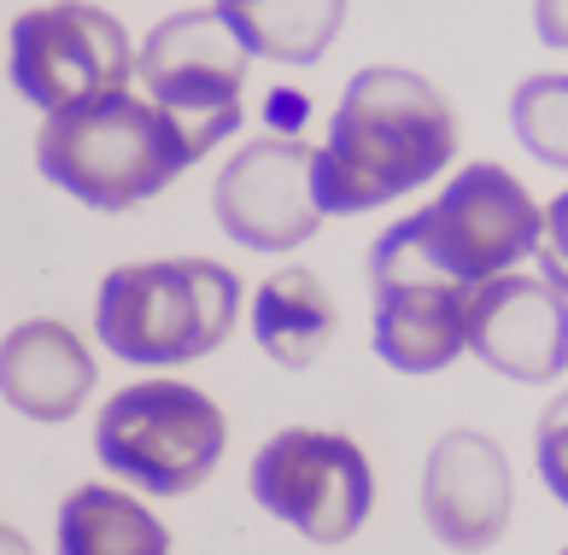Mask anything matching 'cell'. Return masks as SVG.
<instances>
[{"mask_svg": "<svg viewBox=\"0 0 568 555\" xmlns=\"http://www.w3.org/2000/svg\"><path fill=\"white\" fill-rule=\"evenodd\" d=\"M457 153V117L428 76L369 65L346 82L328 117V141L311 146V187L323 217L375 210L434 182Z\"/></svg>", "mask_w": 568, "mask_h": 555, "instance_id": "obj_1", "label": "cell"}, {"mask_svg": "<svg viewBox=\"0 0 568 555\" xmlns=\"http://www.w3.org/2000/svg\"><path fill=\"white\" fill-rule=\"evenodd\" d=\"M36 169L94 210H130L164 194L187 169V153L176 130L159 117V105L123 89L48 112L36 135Z\"/></svg>", "mask_w": 568, "mask_h": 555, "instance_id": "obj_2", "label": "cell"}, {"mask_svg": "<svg viewBox=\"0 0 568 555\" xmlns=\"http://www.w3.org/2000/svg\"><path fill=\"white\" fill-rule=\"evenodd\" d=\"M241 281L235 269L212 258H159V264H123L100 281L94 328L100 346L141 369H171L217 351L235 333Z\"/></svg>", "mask_w": 568, "mask_h": 555, "instance_id": "obj_3", "label": "cell"}, {"mask_svg": "<svg viewBox=\"0 0 568 555\" xmlns=\"http://www.w3.org/2000/svg\"><path fill=\"white\" fill-rule=\"evenodd\" d=\"M229 421L200 387L182 380H141L123 387L94 421L100 462L153 497H182L212 480L223 462Z\"/></svg>", "mask_w": 568, "mask_h": 555, "instance_id": "obj_4", "label": "cell"}, {"mask_svg": "<svg viewBox=\"0 0 568 555\" xmlns=\"http://www.w3.org/2000/svg\"><path fill=\"white\" fill-rule=\"evenodd\" d=\"M246 48L235 24L217 7L176 12L141 41V89L159 105V117L176 130L187 164L205 158L217 141L241 123V89H246Z\"/></svg>", "mask_w": 568, "mask_h": 555, "instance_id": "obj_5", "label": "cell"}, {"mask_svg": "<svg viewBox=\"0 0 568 555\" xmlns=\"http://www.w3.org/2000/svg\"><path fill=\"white\" fill-rule=\"evenodd\" d=\"M135 76V41L94 0H53L12 24V82L41 112H65L123 94Z\"/></svg>", "mask_w": 568, "mask_h": 555, "instance_id": "obj_6", "label": "cell"}, {"mask_svg": "<svg viewBox=\"0 0 568 555\" xmlns=\"http://www.w3.org/2000/svg\"><path fill=\"white\" fill-rule=\"evenodd\" d=\"M405 234L439 275H452L457 287H475L498 269L534 258L539 205L521 194L510 169L469 164L434 205L405 217Z\"/></svg>", "mask_w": 568, "mask_h": 555, "instance_id": "obj_7", "label": "cell"}, {"mask_svg": "<svg viewBox=\"0 0 568 555\" xmlns=\"http://www.w3.org/2000/svg\"><path fill=\"white\" fill-rule=\"evenodd\" d=\"M252 497L311 544H346L375 508V467L346 433L287 426L252 456Z\"/></svg>", "mask_w": 568, "mask_h": 555, "instance_id": "obj_8", "label": "cell"}, {"mask_svg": "<svg viewBox=\"0 0 568 555\" xmlns=\"http://www.w3.org/2000/svg\"><path fill=\"white\" fill-rule=\"evenodd\" d=\"M369 292H375V357L405 374H434L463 351V292L452 275H439L405 223H393L369 251Z\"/></svg>", "mask_w": 568, "mask_h": 555, "instance_id": "obj_9", "label": "cell"}, {"mask_svg": "<svg viewBox=\"0 0 568 555\" xmlns=\"http://www.w3.org/2000/svg\"><path fill=\"white\" fill-rule=\"evenodd\" d=\"M463 346L510 380H557L568 369V298L551 269H498L463 292Z\"/></svg>", "mask_w": 568, "mask_h": 555, "instance_id": "obj_10", "label": "cell"}, {"mask_svg": "<svg viewBox=\"0 0 568 555\" xmlns=\"http://www.w3.org/2000/svg\"><path fill=\"white\" fill-rule=\"evenodd\" d=\"M217 223L252 251H287L317 234L323 205L311 187V146L300 135L246 141L217 176Z\"/></svg>", "mask_w": 568, "mask_h": 555, "instance_id": "obj_11", "label": "cell"}, {"mask_svg": "<svg viewBox=\"0 0 568 555\" xmlns=\"http://www.w3.org/2000/svg\"><path fill=\"white\" fill-rule=\"evenodd\" d=\"M423 508L428 526L452 549L498 544L516 515V474L510 456L498 451V439L475 433V426H457V433L439 439L423 474Z\"/></svg>", "mask_w": 568, "mask_h": 555, "instance_id": "obj_12", "label": "cell"}, {"mask_svg": "<svg viewBox=\"0 0 568 555\" xmlns=\"http://www.w3.org/2000/svg\"><path fill=\"white\" fill-rule=\"evenodd\" d=\"M94 392V351L77 328L36 316L0 339V398L24 421H71Z\"/></svg>", "mask_w": 568, "mask_h": 555, "instance_id": "obj_13", "label": "cell"}, {"mask_svg": "<svg viewBox=\"0 0 568 555\" xmlns=\"http://www.w3.org/2000/svg\"><path fill=\"white\" fill-rule=\"evenodd\" d=\"M252 333H258L264 357H276L282 369H305L334 339V298L311 269H282L252 298Z\"/></svg>", "mask_w": 568, "mask_h": 555, "instance_id": "obj_14", "label": "cell"}, {"mask_svg": "<svg viewBox=\"0 0 568 555\" xmlns=\"http://www.w3.org/2000/svg\"><path fill=\"white\" fill-rule=\"evenodd\" d=\"M217 12L235 24L246 53L287 59V65L323 59L346 24V0H217Z\"/></svg>", "mask_w": 568, "mask_h": 555, "instance_id": "obj_15", "label": "cell"}, {"mask_svg": "<svg viewBox=\"0 0 568 555\" xmlns=\"http://www.w3.org/2000/svg\"><path fill=\"white\" fill-rule=\"evenodd\" d=\"M59 549L65 555H164L171 532L112 485H77L59 503Z\"/></svg>", "mask_w": 568, "mask_h": 555, "instance_id": "obj_16", "label": "cell"}, {"mask_svg": "<svg viewBox=\"0 0 568 555\" xmlns=\"http://www.w3.org/2000/svg\"><path fill=\"white\" fill-rule=\"evenodd\" d=\"M510 117L545 164H562L568 153V82L562 76H528L510 100Z\"/></svg>", "mask_w": 568, "mask_h": 555, "instance_id": "obj_17", "label": "cell"}, {"mask_svg": "<svg viewBox=\"0 0 568 555\" xmlns=\"http://www.w3.org/2000/svg\"><path fill=\"white\" fill-rule=\"evenodd\" d=\"M0 544H12V549H24V538H12V532H0Z\"/></svg>", "mask_w": 568, "mask_h": 555, "instance_id": "obj_18", "label": "cell"}]
</instances>
